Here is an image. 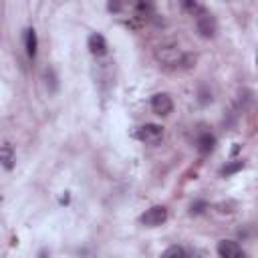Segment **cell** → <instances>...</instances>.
Wrapping results in <instances>:
<instances>
[{"mask_svg": "<svg viewBox=\"0 0 258 258\" xmlns=\"http://www.w3.org/2000/svg\"><path fill=\"white\" fill-rule=\"evenodd\" d=\"M87 46H89L91 54H95V56H103V54L107 52V40H105V36L99 34V32H95V34L89 36Z\"/></svg>", "mask_w": 258, "mask_h": 258, "instance_id": "cell-7", "label": "cell"}, {"mask_svg": "<svg viewBox=\"0 0 258 258\" xmlns=\"http://www.w3.org/2000/svg\"><path fill=\"white\" fill-rule=\"evenodd\" d=\"M196 28H198L200 36H204V38H212V36H216L218 24H216V18L206 10L204 14L196 16Z\"/></svg>", "mask_w": 258, "mask_h": 258, "instance_id": "cell-3", "label": "cell"}, {"mask_svg": "<svg viewBox=\"0 0 258 258\" xmlns=\"http://www.w3.org/2000/svg\"><path fill=\"white\" fill-rule=\"evenodd\" d=\"M151 109H153L155 115L165 117V115H169V113L173 111V101H171L169 95L157 93V95H153V99H151Z\"/></svg>", "mask_w": 258, "mask_h": 258, "instance_id": "cell-5", "label": "cell"}, {"mask_svg": "<svg viewBox=\"0 0 258 258\" xmlns=\"http://www.w3.org/2000/svg\"><path fill=\"white\" fill-rule=\"evenodd\" d=\"M181 6H183L189 14H194V16H200V14H204V12H206V8H204L200 2H183Z\"/></svg>", "mask_w": 258, "mask_h": 258, "instance_id": "cell-13", "label": "cell"}, {"mask_svg": "<svg viewBox=\"0 0 258 258\" xmlns=\"http://www.w3.org/2000/svg\"><path fill=\"white\" fill-rule=\"evenodd\" d=\"M206 208H208V204H206L204 200H200V202H194V204H191L189 212H191V214H202Z\"/></svg>", "mask_w": 258, "mask_h": 258, "instance_id": "cell-15", "label": "cell"}, {"mask_svg": "<svg viewBox=\"0 0 258 258\" xmlns=\"http://www.w3.org/2000/svg\"><path fill=\"white\" fill-rule=\"evenodd\" d=\"M240 169H244V161L242 159H238V161H232V163H228L226 167H222V175H232V173H236V171H240Z\"/></svg>", "mask_w": 258, "mask_h": 258, "instance_id": "cell-12", "label": "cell"}, {"mask_svg": "<svg viewBox=\"0 0 258 258\" xmlns=\"http://www.w3.org/2000/svg\"><path fill=\"white\" fill-rule=\"evenodd\" d=\"M167 220V208L165 206H151L139 216V222L147 228H157Z\"/></svg>", "mask_w": 258, "mask_h": 258, "instance_id": "cell-2", "label": "cell"}, {"mask_svg": "<svg viewBox=\"0 0 258 258\" xmlns=\"http://www.w3.org/2000/svg\"><path fill=\"white\" fill-rule=\"evenodd\" d=\"M214 145H216V137H214L210 131L200 133L198 139H196V147H198L200 153H210V151L214 149Z\"/></svg>", "mask_w": 258, "mask_h": 258, "instance_id": "cell-8", "label": "cell"}, {"mask_svg": "<svg viewBox=\"0 0 258 258\" xmlns=\"http://www.w3.org/2000/svg\"><path fill=\"white\" fill-rule=\"evenodd\" d=\"M24 46H26V54L30 58H34L36 56V46H38L34 28H26V32H24Z\"/></svg>", "mask_w": 258, "mask_h": 258, "instance_id": "cell-9", "label": "cell"}, {"mask_svg": "<svg viewBox=\"0 0 258 258\" xmlns=\"http://www.w3.org/2000/svg\"><path fill=\"white\" fill-rule=\"evenodd\" d=\"M238 258H248V256H246V254H244V252H242V254H240V256H238Z\"/></svg>", "mask_w": 258, "mask_h": 258, "instance_id": "cell-18", "label": "cell"}, {"mask_svg": "<svg viewBox=\"0 0 258 258\" xmlns=\"http://www.w3.org/2000/svg\"><path fill=\"white\" fill-rule=\"evenodd\" d=\"M38 258H48V252H40V254H38Z\"/></svg>", "mask_w": 258, "mask_h": 258, "instance_id": "cell-17", "label": "cell"}, {"mask_svg": "<svg viewBox=\"0 0 258 258\" xmlns=\"http://www.w3.org/2000/svg\"><path fill=\"white\" fill-rule=\"evenodd\" d=\"M0 163L6 169H12V165H14V151H12L10 145H0Z\"/></svg>", "mask_w": 258, "mask_h": 258, "instance_id": "cell-10", "label": "cell"}, {"mask_svg": "<svg viewBox=\"0 0 258 258\" xmlns=\"http://www.w3.org/2000/svg\"><path fill=\"white\" fill-rule=\"evenodd\" d=\"M242 254V248L234 240H222L218 244V256L220 258H238Z\"/></svg>", "mask_w": 258, "mask_h": 258, "instance_id": "cell-6", "label": "cell"}, {"mask_svg": "<svg viewBox=\"0 0 258 258\" xmlns=\"http://www.w3.org/2000/svg\"><path fill=\"white\" fill-rule=\"evenodd\" d=\"M135 10H137L139 16H143V18H151V14H153V6H151L149 2H139V4L135 6Z\"/></svg>", "mask_w": 258, "mask_h": 258, "instance_id": "cell-14", "label": "cell"}, {"mask_svg": "<svg viewBox=\"0 0 258 258\" xmlns=\"http://www.w3.org/2000/svg\"><path fill=\"white\" fill-rule=\"evenodd\" d=\"M161 258H187V254L181 246H169L167 250H163Z\"/></svg>", "mask_w": 258, "mask_h": 258, "instance_id": "cell-11", "label": "cell"}, {"mask_svg": "<svg viewBox=\"0 0 258 258\" xmlns=\"http://www.w3.org/2000/svg\"><path fill=\"white\" fill-rule=\"evenodd\" d=\"M155 56H157V60L159 62H163V64H169V67H175V64H181L183 62V52H181V48L179 46H175V44H163V46H159L157 50H155Z\"/></svg>", "mask_w": 258, "mask_h": 258, "instance_id": "cell-1", "label": "cell"}, {"mask_svg": "<svg viewBox=\"0 0 258 258\" xmlns=\"http://www.w3.org/2000/svg\"><path fill=\"white\" fill-rule=\"evenodd\" d=\"M135 137L145 141V143H157L163 137V129L159 125H155V123H145L135 131Z\"/></svg>", "mask_w": 258, "mask_h": 258, "instance_id": "cell-4", "label": "cell"}, {"mask_svg": "<svg viewBox=\"0 0 258 258\" xmlns=\"http://www.w3.org/2000/svg\"><path fill=\"white\" fill-rule=\"evenodd\" d=\"M194 258H208V254L202 250H194Z\"/></svg>", "mask_w": 258, "mask_h": 258, "instance_id": "cell-16", "label": "cell"}]
</instances>
